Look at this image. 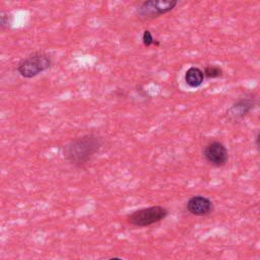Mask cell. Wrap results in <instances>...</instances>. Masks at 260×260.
I'll list each match as a JSON object with an SVG mask.
<instances>
[{"instance_id":"obj_7","label":"cell","mask_w":260,"mask_h":260,"mask_svg":"<svg viewBox=\"0 0 260 260\" xmlns=\"http://www.w3.org/2000/svg\"><path fill=\"white\" fill-rule=\"evenodd\" d=\"M186 207L189 213L195 216H204L212 212L213 203L209 198L205 196L196 195L187 201Z\"/></svg>"},{"instance_id":"obj_4","label":"cell","mask_w":260,"mask_h":260,"mask_svg":"<svg viewBox=\"0 0 260 260\" xmlns=\"http://www.w3.org/2000/svg\"><path fill=\"white\" fill-rule=\"evenodd\" d=\"M178 4L177 0H147L136 8L138 18L148 20L173 10Z\"/></svg>"},{"instance_id":"obj_1","label":"cell","mask_w":260,"mask_h":260,"mask_svg":"<svg viewBox=\"0 0 260 260\" xmlns=\"http://www.w3.org/2000/svg\"><path fill=\"white\" fill-rule=\"evenodd\" d=\"M102 144L103 139L96 134L82 135L65 145L63 149L64 157L73 166L82 167L100 150Z\"/></svg>"},{"instance_id":"obj_5","label":"cell","mask_w":260,"mask_h":260,"mask_svg":"<svg viewBox=\"0 0 260 260\" xmlns=\"http://www.w3.org/2000/svg\"><path fill=\"white\" fill-rule=\"evenodd\" d=\"M256 98L252 93L245 94L239 98L230 108L226 110V117L232 122H239L244 119L256 106Z\"/></svg>"},{"instance_id":"obj_12","label":"cell","mask_w":260,"mask_h":260,"mask_svg":"<svg viewBox=\"0 0 260 260\" xmlns=\"http://www.w3.org/2000/svg\"><path fill=\"white\" fill-rule=\"evenodd\" d=\"M109 260H123V259H121V258H119V257H113V258H111V259H109Z\"/></svg>"},{"instance_id":"obj_6","label":"cell","mask_w":260,"mask_h":260,"mask_svg":"<svg viewBox=\"0 0 260 260\" xmlns=\"http://www.w3.org/2000/svg\"><path fill=\"white\" fill-rule=\"evenodd\" d=\"M205 160L214 167H222L228 162L229 152L226 147L219 141H211L203 149Z\"/></svg>"},{"instance_id":"obj_9","label":"cell","mask_w":260,"mask_h":260,"mask_svg":"<svg viewBox=\"0 0 260 260\" xmlns=\"http://www.w3.org/2000/svg\"><path fill=\"white\" fill-rule=\"evenodd\" d=\"M203 75L206 78H217L220 77L223 73L222 68L217 64H208L204 67Z\"/></svg>"},{"instance_id":"obj_2","label":"cell","mask_w":260,"mask_h":260,"mask_svg":"<svg viewBox=\"0 0 260 260\" xmlns=\"http://www.w3.org/2000/svg\"><path fill=\"white\" fill-rule=\"evenodd\" d=\"M52 66L51 57L44 52H35L23 58L17 64V72L25 78H31Z\"/></svg>"},{"instance_id":"obj_8","label":"cell","mask_w":260,"mask_h":260,"mask_svg":"<svg viewBox=\"0 0 260 260\" xmlns=\"http://www.w3.org/2000/svg\"><path fill=\"white\" fill-rule=\"evenodd\" d=\"M184 78H185V82L188 86H190L192 88H197L200 85H202L205 77L203 75V71L199 67L192 66L187 69V71L185 72Z\"/></svg>"},{"instance_id":"obj_11","label":"cell","mask_w":260,"mask_h":260,"mask_svg":"<svg viewBox=\"0 0 260 260\" xmlns=\"http://www.w3.org/2000/svg\"><path fill=\"white\" fill-rule=\"evenodd\" d=\"M10 24L9 16L7 14L0 15V26H8Z\"/></svg>"},{"instance_id":"obj_3","label":"cell","mask_w":260,"mask_h":260,"mask_svg":"<svg viewBox=\"0 0 260 260\" xmlns=\"http://www.w3.org/2000/svg\"><path fill=\"white\" fill-rule=\"evenodd\" d=\"M169 214L167 208L155 205L150 207H144L134 210L127 215V222L134 226H148L165 219Z\"/></svg>"},{"instance_id":"obj_10","label":"cell","mask_w":260,"mask_h":260,"mask_svg":"<svg viewBox=\"0 0 260 260\" xmlns=\"http://www.w3.org/2000/svg\"><path fill=\"white\" fill-rule=\"evenodd\" d=\"M142 43H143V45H144L145 47H149V46H151V45H155V46H159V45H160V43L157 42V41L153 38L151 31L148 30V29H145V30L143 31V35H142Z\"/></svg>"}]
</instances>
